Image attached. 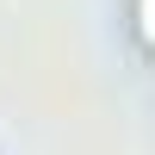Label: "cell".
I'll return each mask as SVG.
<instances>
[{"label": "cell", "mask_w": 155, "mask_h": 155, "mask_svg": "<svg viewBox=\"0 0 155 155\" xmlns=\"http://www.w3.org/2000/svg\"><path fill=\"white\" fill-rule=\"evenodd\" d=\"M130 19H137V37H143V50L155 56V0H137V6H130Z\"/></svg>", "instance_id": "6da1fadb"}]
</instances>
